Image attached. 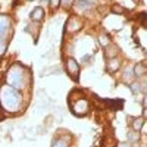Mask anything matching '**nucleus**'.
<instances>
[{
    "mask_svg": "<svg viewBox=\"0 0 147 147\" xmlns=\"http://www.w3.org/2000/svg\"><path fill=\"white\" fill-rule=\"evenodd\" d=\"M0 103L7 112H16L21 107L22 96L18 90L12 88L10 85H5L0 90Z\"/></svg>",
    "mask_w": 147,
    "mask_h": 147,
    "instance_id": "f257e3e1",
    "label": "nucleus"
},
{
    "mask_svg": "<svg viewBox=\"0 0 147 147\" xmlns=\"http://www.w3.org/2000/svg\"><path fill=\"white\" fill-rule=\"evenodd\" d=\"M6 81L10 85L12 88L15 90H22L27 84V69L21 66V65H13L9 71H7V75H6Z\"/></svg>",
    "mask_w": 147,
    "mask_h": 147,
    "instance_id": "f03ea898",
    "label": "nucleus"
},
{
    "mask_svg": "<svg viewBox=\"0 0 147 147\" xmlns=\"http://www.w3.org/2000/svg\"><path fill=\"white\" fill-rule=\"evenodd\" d=\"M71 105V109L72 112L75 113L77 116H84L88 113V109H90V103L87 99H84V97H80V99H77L75 102L69 103Z\"/></svg>",
    "mask_w": 147,
    "mask_h": 147,
    "instance_id": "7ed1b4c3",
    "label": "nucleus"
},
{
    "mask_svg": "<svg viewBox=\"0 0 147 147\" xmlns=\"http://www.w3.org/2000/svg\"><path fill=\"white\" fill-rule=\"evenodd\" d=\"M66 72L69 74V77L72 78V80H78V75H80V65H78V62L75 59H72V57H69V59H66Z\"/></svg>",
    "mask_w": 147,
    "mask_h": 147,
    "instance_id": "20e7f679",
    "label": "nucleus"
},
{
    "mask_svg": "<svg viewBox=\"0 0 147 147\" xmlns=\"http://www.w3.org/2000/svg\"><path fill=\"white\" fill-rule=\"evenodd\" d=\"M81 27H82V22H81L78 18H75V16L69 18L68 22H66V31H69V32H75V31H78Z\"/></svg>",
    "mask_w": 147,
    "mask_h": 147,
    "instance_id": "39448f33",
    "label": "nucleus"
},
{
    "mask_svg": "<svg viewBox=\"0 0 147 147\" xmlns=\"http://www.w3.org/2000/svg\"><path fill=\"white\" fill-rule=\"evenodd\" d=\"M10 27V19L6 15H0V38L7 34V30Z\"/></svg>",
    "mask_w": 147,
    "mask_h": 147,
    "instance_id": "423d86ee",
    "label": "nucleus"
},
{
    "mask_svg": "<svg viewBox=\"0 0 147 147\" xmlns=\"http://www.w3.org/2000/svg\"><path fill=\"white\" fill-rule=\"evenodd\" d=\"M121 66V60L116 59V57H112V59H109V62H107V71L109 72H116Z\"/></svg>",
    "mask_w": 147,
    "mask_h": 147,
    "instance_id": "0eeeda50",
    "label": "nucleus"
},
{
    "mask_svg": "<svg viewBox=\"0 0 147 147\" xmlns=\"http://www.w3.org/2000/svg\"><path fill=\"white\" fill-rule=\"evenodd\" d=\"M146 65L144 63H137L136 66L132 68V74H134V77H144L146 75Z\"/></svg>",
    "mask_w": 147,
    "mask_h": 147,
    "instance_id": "6e6552de",
    "label": "nucleus"
},
{
    "mask_svg": "<svg viewBox=\"0 0 147 147\" xmlns=\"http://www.w3.org/2000/svg\"><path fill=\"white\" fill-rule=\"evenodd\" d=\"M44 18V9L43 7H35L32 12H31V19L35 21V22H38Z\"/></svg>",
    "mask_w": 147,
    "mask_h": 147,
    "instance_id": "1a4fd4ad",
    "label": "nucleus"
},
{
    "mask_svg": "<svg viewBox=\"0 0 147 147\" xmlns=\"http://www.w3.org/2000/svg\"><path fill=\"white\" fill-rule=\"evenodd\" d=\"M105 49H106V50H105V56L109 57V59H112V57H115L118 55V47L115 44H107Z\"/></svg>",
    "mask_w": 147,
    "mask_h": 147,
    "instance_id": "9d476101",
    "label": "nucleus"
},
{
    "mask_svg": "<svg viewBox=\"0 0 147 147\" xmlns=\"http://www.w3.org/2000/svg\"><path fill=\"white\" fill-rule=\"evenodd\" d=\"M52 147H69V138L68 137H59V138L53 140Z\"/></svg>",
    "mask_w": 147,
    "mask_h": 147,
    "instance_id": "9b49d317",
    "label": "nucleus"
},
{
    "mask_svg": "<svg viewBox=\"0 0 147 147\" xmlns=\"http://www.w3.org/2000/svg\"><path fill=\"white\" fill-rule=\"evenodd\" d=\"M143 125H144V119L143 118H136L132 121V129L134 131H141V128H143Z\"/></svg>",
    "mask_w": 147,
    "mask_h": 147,
    "instance_id": "f8f14e48",
    "label": "nucleus"
},
{
    "mask_svg": "<svg viewBox=\"0 0 147 147\" xmlns=\"http://www.w3.org/2000/svg\"><path fill=\"white\" fill-rule=\"evenodd\" d=\"M91 2L88 0H78V10H84V9H90L91 7Z\"/></svg>",
    "mask_w": 147,
    "mask_h": 147,
    "instance_id": "ddd939ff",
    "label": "nucleus"
},
{
    "mask_svg": "<svg viewBox=\"0 0 147 147\" xmlns=\"http://www.w3.org/2000/svg\"><path fill=\"white\" fill-rule=\"evenodd\" d=\"M106 103L110 106V109H113V110H118V109L122 107V100H116V102H113V100H107Z\"/></svg>",
    "mask_w": 147,
    "mask_h": 147,
    "instance_id": "4468645a",
    "label": "nucleus"
},
{
    "mask_svg": "<svg viewBox=\"0 0 147 147\" xmlns=\"http://www.w3.org/2000/svg\"><path fill=\"white\" fill-rule=\"evenodd\" d=\"M132 77H134L132 69H131V68H127V69L124 71V77H122V80H124V81H131Z\"/></svg>",
    "mask_w": 147,
    "mask_h": 147,
    "instance_id": "2eb2a0df",
    "label": "nucleus"
},
{
    "mask_svg": "<svg viewBox=\"0 0 147 147\" xmlns=\"http://www.w3.org/2000/svg\"><path fill=\"white\" fill-rule=\"evenodd\" d=\"M112 10L115 12L116 15H124L125 12H127V9L125 7H122L121 5H113V7H112Z\"/></svg>",
    "mask_w": 147,
    "mask_h": 147,
    "instance_id": "dca6fc26",
    "label": "nucleus"
},
{
    "mask_svg": "<svg viewBox=\"0 0 147 147\" xmlns=\"http://www.w3.org/2000/svg\"><path fill=\"white\" fill-rule=\"evenodd\" d=\"M129 88H131V91H132L134 94H138L140 90H141V84H140V82H131Z\"/></svg>",
    "mask_w": 147,
    "mask_h": 147,
    "instance_id": "f3484780",
    "label": "nucleus"
},
{
    "mask_svg": "<svg viewBox=\"0 0 147 147\" xmlns=\"http://www.w3.org/2000/svg\"><path fill=\"white\" fill-rule=\"evenodd\" d=\"M128 138H129V141H138V140H140V134H138V131L131 132L129 136H128Z\"/></svg>",
    "mask_w": 147,
    "mask_h": 147,
    "instance_id": "a211bd4d",
    "label": "nucleus"
},
{
    "mask_svg": "<svg viewBox=\"0 0 147 147\" xmlns=\"http://www.w3.org/2000/svg\"><path fill=\"white\" fill-rule=\"evenodd\" d=\"M72 5H74V0H60V6L65 9H69Z\"/></svg>",
    "mask_w": 147,
    "mask_h": 147,
    "instance_id": "6ab92c4d",
    "label": "nucleus"
},
{
    "mask_svg": "<svg viewBox=\"0 0 147 147\" xmlns=\"http://www.w3.org/2000/svg\"><path fill=\"white\" fill-rule=\"evenodd\" d=\"M99 41H100V44L105 46V47H106L107 44H110V40H109V37H107V35H100Z\"/></svg>",
    "mask_w": 147,
    "mask_h": 147,
    "instance_id": "aec40b11",
    "label": "nucleus"
},
{
    "mask_svg": "<svg viewBox=\"0 0 147 147\" xmlns=\"http://www.w3.org/2000/svg\"><path fill=\"white\" fill-rule=\"evenodd\" d=\"M50 2V7L52 9H57L60 6V0H49Z\"/></svg>",
    "mask_w": 147,
    "mask_h": 147,
    "instance_id": "412c9836",
    "label": "nucleus"
},
{
    "mask_svg": "<svg viewBox=\"0 0 147 147\" xmlns=\"http://www.w3.org/2000/svg\"><path fill=\"white\" fill-rule=\"evenodd\" d=\"M5 50H6V43L3 38H0V56L5 53Z\"/></svg>",
    "mask_w": 147,
    "mask_h": 147,
    "instance_id": "4be33fe9",
    "label": "nucleus"
},
{
    "mask_svg": "<svg viewBox=\"0 0 147 147\" xmlns=\"http://www.w3.org/2000/svg\"><path fill=\"white\" fill-rule=\"evenodd\" d=\"M118 147H131V144L129 143H119Z\"/></svg>",
    "mask_w": 147,
    "mask_h": 147,
    "instance_id": "5701e85b",
    "label": "nucleus"
},
{
    "mask_svg": "<svg viewBox=\"0 0 147 147\" xmlns=\"http://www.w3.org/2000/svg\"><path fill=\"white\" fill-rule=\"evenodd\" d=\"M132 2H136V3H138V2H140V0H132Z\"/></svg>",
    "mask_w": 147,
    "mask_h": 147,
    "instance_id": "b1692460",
    "label": "nucleus"
},
{
    "mask_svg": "<svg viewBox=\"0 0 147 147\" xmlns=\"http://www.w3.org/2000/svg\"><path fill=\"white\" fill-rule=\"evenodd\" d=\"M141 147H146V146H144V144H143V146H141Z\"/></svg>",
    "mask_w": 147,
    "mask_h": 147,
    "instance_id": "393cba45",
    "label": "nucleus"
}]
</instances>
